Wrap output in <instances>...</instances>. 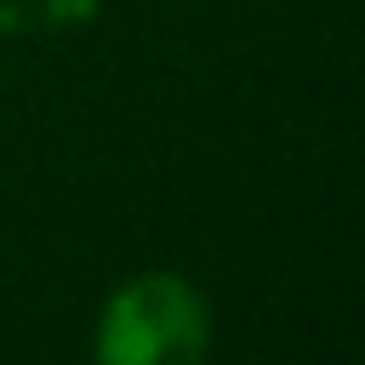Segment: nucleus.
Segmentation results:
<instances>
[{
    "instance_id": "1",
    "label": "nucleus",
    "mask_w": 365,
    "mask_h": 365,
    "mask_svg": "<svg viewBox=\"0 0 365 365\" xmlns=\"http://www.w3.org/2000/svg\"><path fill=\"white\" fill-rule=\"evenodd\" d=\"M97 365H200L211 354V302L177 268H143L120 279L91 331Z\"/></svg>"
}]
</instances>
